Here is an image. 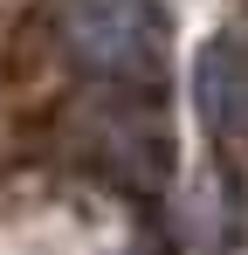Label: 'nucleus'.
I'll return each instance as SVG.
<instances>
[{
  "instance_id": "1",
  "label": "nucleus",
  "mask_w": 248,
  "mask_h": 255,
  "mask_svg": "<svg viewBox=\"0 0 248 255\" xmlns=\"http://www.w3.org/2000/svg\"><path fill=\"white\" fill-rule=\"evenodd\" d=\"M55 35L76 69L118 90H152L172 55V21L159 0H62Z\"/></svg>"
},
{
  "instance_id": "2",
  "label": "nucleus",
  "mask_w": 248,
  "mask_h": 255,
  "mask_svg": "<svg viewBox=\"0 0 248 255\" xmlns=\"http://www.w3.org/2000/svg\"><path fill=\"white\" fill-rule=\"evenodd\" d=\"M90 166L118 172V179H165L172 145H165V131L145 125L138 111L97 104V111H90Z\"/></svg>"
},
{
  "instance_id": "3",
  "label": "nucleus",
  "mask_w": 248,
  "mask_h": 255,
  "mask_svg": "<svg viewBox=\"0 0 248 255\" xmlns=\"http://www.w3.org/2000/svg\"><path fill=\"white\" fill-rule=\"evenodd\" d=\"M193 90H200V118L207 125H235L242 118V97H248V69L235 62V42H207L200 48V76H193Z\"/></svg>"
}]
</instances>
